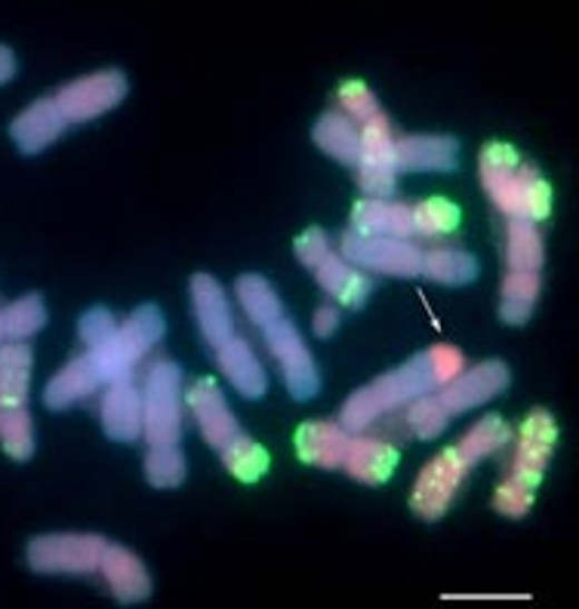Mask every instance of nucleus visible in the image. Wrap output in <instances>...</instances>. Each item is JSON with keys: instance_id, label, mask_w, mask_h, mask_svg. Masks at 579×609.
<instances>
[{"instance_id": "ea45409f", "label": "nucleus", "mask_w": 579, "mask_h": 609, "mask_svg": "<svg viewBox=\"0 0 579 609\" xmlns=\"http://www.w3.org/2000/svg\"><path fill=\"white\" fill-rule=\"evenodd\" d=\"M530 505H533V490L512 478L506 480L500 490L493 493V508L500 514H506V518H524Z\"/></svg>"}, {"instance_id": "473e14b6", "label": "nucleus", "mask_w": 579, "mask_h": 609, "mask_svg": "<svg viewBox=\"0 0 579 609\" xmlns=\"http://www.w3.org/2000/svg\"><path fill=\"white\" fill-rule=\"evenodd\" d=\"M219 455H223V465L244 483H256L272 465L263 443L251 441L247 434H237L235 441L219 450Z\"/></svg>"}, {"instance_id": "b1692460", "label": "nucleus", "mask_w": 579, "mask_h": 609, "mask_svg": "<svg viewBox=\"0 0 579 609\" xmlns=\"http://www.w3.org/2000/svg\"><path fill=\"white\" fill-rule=\"evenodd\" d=\"M312 139L327 157L340 160L345 167H357V160H361V130L355 127V120L345 117L343 111H327V115L317 117Z\"/></svg>"}, {"instance_id": "20e7f679", "label": "nucleus", "mask_w": 579, "mask_h": 609, "mask_svg": "<svg viewBox=\"0 0 579 609\" xmlns=\"http://www.w3.org/2000/svg\"><path fill=\"white\" fill-rule=\"evenodd\" d=\"M148 443H179L183 434V370L170 357L151 363L143 391Z\"/></svg>"}, {"instance_id": "6ab92c4d", "label": "nucleus", "mask_w": 579, "mask_h": 609, "mask_svg": "<svg viewBox=\"0 0 579 609\" xmlns=\"http://www.w3.org/2000/svg\"><path fill=\"white\" fill-rule=\"evenodd\" d=\"M216 361H219V370L223 376L235 385V391L247 401H259L265 391H268V379H265V370L256 351L247 338H228L223 348H216Z\"/></svg>"}, {"instance_id": "7c9ffc66", "label": "nucleus", "mask_w": 579, "mask_h": 609, "mask_svg": "<svg viewBox=\"0 0 579 609\" xmlns=\"http://www.w3.org/2000/svg\"><path fill=\"white\" fill-rule=\"evenodd\" d=\"M509 272L537 274L542 268V237L537 222L509 219V244H506Z\"/></svg>"}, {"instance_id": "4be33fe9", "label": "nucleus", "mask_w": 579, "mask_h": 609, "mask_svg": "<svg viewBox=\"0 0 579 609\" xmlns=\"http://www.w3.org/2000/svg\"><path fill=\"white\" fill-rule=\"evenodd\" d=\"M99 385H106V382H102V373H99V366L92 363L90 354H84V357L68 361L66 366L47 382V389H43V403H47L50 410H68V406L78 403L80 397H90Z\"/></svg>"}, {"instance_id": "1a4fd4ad", "label": "nucleus", "mask_w": 579, "mask_h": 609, "mask_svg": "<svg viewBox=\"0 0 579 609\" xmlns=\"http://www.w3.org/2000/svg\"><path fill=\"white\" fill-rule=\"evenodd\" d=\"M263 333L268 351L275 354V361L284 370V385H287L290 397L293 401H312L321 391V373H317L315 357H312V351L305 348L296 324L284 317L277 324L265 326Z\"/></svg>"}, {"instance_id": "f8f14e48", "label": "nucleus", "mask_w": 579, "mask_h": 609, "mask_svg": "<svg viewBox=\"0 0 579 609\" xmlns=\"http://www.w3.org/2000/svg\"><path fill=\"white\" fill-rule=\"evenodd\" d=\"M506 389H509V366L502 361H484L474 370H462L453 382L438 389V397L448 406L450 415H460L472 406L493 401Z\"/></svg>"}, {"instance_id": "f03ea898", "label": "nucleus", "mask_w": 579, "mask_h": 609, "mask_svg": "<svg viewBox=\"0 0 579 609\" xmlns=\"http://www.w3.org/2000/svg\"><path fill=\"white\" fill-rule=\"evenodd\" d=\"M444 382L434 370V361L429 351H420L416 357H410L408 363H401L395 370H389L385 376L373 379L370 385L357 389L349 401L343 403V422L349 431H364L370 429L376 419L389 415L404 403H413L425 397L429 391L441 389Z\"/></svg>"}, {"instance_id": "412c9836", "label": "nucleus", "mask_w": 579, "mask_h": 609, "mask_svg": "<svg viewBox=\"0 0 579 609\" xmlns=\"http://www.w3.org/2000/svg\"><path fill=\"white\" fill-rule=\"evenodd\" d=\"M102 576L120 603H143L151 595V576L145 570V563L124 544H108L102 558Z\"/></svg>"}, {"instance_id": "dca6fc26", "label": "nucleus", "mask_w": 579, "mask_h": 609, "mask_svg": "<svg viewBox=\"0 0 579 609\" xmlns=\"http://www.w3.org/2000/svg\"><path fill=\"white\" fill-rule=\"evenodd\" d=\"M102 429L111 441L133 443L145 434V403L133 379L111 382L102 397Z\"/></svg>"}, {"instance_id": "393cba45", "label": "nucleus", "mask_w": 579, "mask_h": 609, "mask_svg": "<svg viewBox=\"0 0 579 609\" xmlns=\"http://www.w3.org/2000/svg\"><path fill=\"white\" fill-rule=\"evenodd\" d=\"M398 465V450L392 443L380 441V438H355L352 441V453L345 462V471L357 480V483H385L392 478Z\"/></svg>"}, {"instance_id": "4468645a", "label": "nucleus", "mask_w": 579, "mask_h": 609, "mask_svg": "<svg viewBox=\"0 0 579 609\" xmlns=\"http://www.w3.org/2000/svg\"><path fill=\"white\" fill-rule=\"evenodd\" d=\"M192 308L198 317L200 336L213 348H223L228 338H235V317L228 308V296L219 286V281H213L210 274H195L192 277Z\"/></svg>"}, {"instance_id": "f257e3e1", "label": "nucleus", "mask_w": 579, "mask_h": 609, "mask_svg": "<svg viewBox=\"0 0 579 609\" xmlns=\"http://www.w3.org/2000/svg\"><path fill=\"white\" fill-rule=\"evenodd\" d=\"M481 169V185L490 200L509 216V219L540 222L549 216V185L540 176V169L521 160L512 145L490 143L478 160Z\"/></svg>"}, {"instance_id": "2f4dec72", "label": "nucleus", "mask_w": 579, "mask_h": 609, "mask_svg": "<svg viewBox=\"0 0 579 609\" xmlns=\"http://www.w3.org/2000/svg\"><path fill=\"white\" fill-rule=\"evenodd\" d=\"M0 446L16 462H28L35 455V422L26 406L0 410Z\"/></svg>"}, {"instance_id": "5701e85b", "label": "nucleus", "mask_w": 579, "mask_h": 609, "mask_svg": "<svg viewBox=\"0 0 579 609\" xmlns=\"http://www.w3.org/2000/svg\"><path fill=\"white\" fill-rule=\"evenodd\" d=\"M315 281L330 298H336L340 305H349V308H364V302L373 293V277L343 256H330L315 272Z\"/></svg>"}, {"instance_id": "a878e982", "label": "nucleus", "mask_w": 579, "mask_h": 609, "mask_svg": "<svg viewBox=\"0 0 579 609\" xmlns=\"http://www.w3.org/2000/svg\"><path fill=\"white\" fill-rule=\"evenodd\" d=\"M31 391V348L26 342L0 345V410L26 406Z\"/></svg>"}, {"instance_id": "0eeeda50", "label": "nucleus", "mask_w": 579, "mask_h": 609, "mask_svg": "<svg viewBox=\"0 0 579 609\" xmlns=\"http://www.w3.org/2000/svg\"><path fill=\"white\" fill-rule=\"evenodd\" d=\"M398 176V139L389 117L376 115L361 127V160H357V185L367 197L389 200L395 195Z\"/></svg>"}, {"instance_id": "9b49d317", "label": "nucleus", "mask_w": 579, "mask_h": 609, "mask_svg": "<svg viewBox=\"0 0 579 609\" xmlns=\"http://www.w3.org/2000/svg\"><path fill=\"white\" fill-rule=\"evenodd\" d=\"M555 438H558V429H555V419L546 410H533V413L527 415L524 425H521V441H518V450H514L512 474L509 478L524 483L530 490H537L542 471L549 465Z\"/></svg>"}, {"instance_id": "c03bdc74", "label": "nucleus", "mask_w": 579, "mask_h": 609, "mask_svg": "<svg viewBox=\"0 0 579 609\" xmlns=\"http://www.w3.org/2000/svg\"><path fill=\"white\" fill-rule=\"evenodd\" d=\"M7 338V324H3V312H0V342Z\"/></svg>"}, {"instance_id": "6e6552de", "label": "nucleus", "mask_w": 579, "mask_h": 609, "mask_svg": "<svg viewBox=\"0 0 579 609\" xmlns=\"http://www.w3.org/2000/svg\"><path fill=\"white\" fill-rule=\"evenodd\" d=\"M127 92H130L127 75L118 68H106V71H96V75L66 84L56 92V102L62 108L68 124H87L92 117L118 108L127 99Z\"/></svg>"}, {"instance_id": "79ce46f5", "label": "nucleus", "mask_w": 579, "mask_h": 609, "mask_svg": "<svg viewBox=\"0 0 579 609\" xmlns=\"http://www.w3.org/2000/svg\"><path fill=\"white\" fill-rule=\"evenodd\" d=\"M340 308L336 305H321L312 317V330H315L317 338H330L336 330H340Z\"/></svg>"}, {"instance_id": "4c0bfd02", "label": "nucleus", "mask_w": 579, "mask_h": 609, "mask_svg": "<svg viewBox=\"0 0 579 609\" xmlns=\"http://www.w3.org/2000/svg\"><path fill=\"white\" fill-rule=\"evenodd\" d=\"M336 99H340L343 115L352 117L355 124H370L373 117L382 115L376 96H373V92L367 90V84H361V80H345Z\"/></svg>"}, {"instance_id": "f3484780", "label": "nucleus", "mask_w": 579, "mask_h": 609, "mask_svg": "<svg viewBox=\"0 0 579 609\" xmlns=\"http://www.w3.org/2000/svg\"><path fill=\"white\" fill-rule=\"evenodd\" d=\"M352 431L343 422H305L296 431V453L317 468H345L352 453Z\"/></svg>"}, {"instance_id": "aec40b11", "label": "nucleus", "mask_w": 579, "mask_h": 609, "mask_svg": "<svg viewBox=\"0 0 579 609\" xmlns=\"http://www.w3.org/2000/svg\"><path fill=\"white\" fill-rule=\"evenodd\" d=\"M352 232L370 234V237H398L408 240L416 234L413 207L395 204V200H376L367 197L352 209Z\"/></svg>"}, {"instance_id": "e433bc0d", "label": "nucleus", "mask_w": 579, "mask_h": 609, "mask_svg": "<svg viewBox=\"0 0 579 609\" xmlns=\"http://www.w3.org/2000/svg\"><path fill=\"white\" fill-rule=\"evenodd\" d=\"M413 219H416V234L422 237H438V234L457 232L460 225V207L450 204L444 197H429L413 207Z\"/></svg>"}, {"instance_id": "c756f323", "label": "nucleus", "mask_w": 579, "mask_h": 609, "mask_svg": "<svg viewBox=\"0 0 579 609\" xmlns=\"http://www.w3.org/2000/svg\"><path fill=\"white\" fill-rule=\"evenodd\" d=\"M509 438H512V431H509V425L502 422L500 415H484L478 425H472V429L462 434V441L457 443V453L462 455L465 465L472 468L481 459H488L497 450H502L509 443Z\"/></svg>"}, {"instance_id": "7ed1b4c3", "label": "nucleus", "mask_w": 579, "mask_h": 609, "mask_svg": "<svg viewBox=\"0 0 579 609\" xmlns=\"http://www.w3.org/2000/svg\"><path fill=\"white\" fill-rule=\"evenodd\" d=\"M167 333V321L160 314L158 305H139L136 312L120 324L118 336L99 345V348L87 351L92 357V363L99 366L102 373V382L111 385V382H124V379H133V370L136 363L143 361L148 351L158 345L160 338Z\"/></svg>"}, {"instance_id": "c9c22d12", "label": "nucleus", "mask_w": 579, "mask_h": 609, "mask_svg": "<svg viewBox=\"0 0 579 609\" xmlns=\"http://www.w3.org/2000/svg\"><path fill=\"white\" fill-rule=\"evenodd\" d=\"M450 410L441 403L438 394H425L420 401L410 403L408 410V429L413 438H420V441H434V438H441L444 429L450 425Z\"/></svg>"}, {"instance_id": "bb28decb", "label": "nucleus", "mask_w": 579, "mask_h": 609, "mask_svg": "<svg viewBox=\"0 0 579 609\" xmlns=\"http://www.w3.org/2000/svg\"><path fill=\"white\" fill-rule=\"evenodd\" d=\"M235 296L237 305L244 308V314L259 330L284 321V305H281V298H277V293L263 274H241L235 284Z\"/></svg>"}, {"instance_id": "37998d69", "label": "nucleus", "mask_w": 579, "mask_h": 609, "mask_svg": "<svg viewBox=\"0 0 579 609\" xmlns=\"http://www.w3.org/2000/svg\"><path fill=\"white\" fill-rule=\"evenodd\" d=\"M13 75H16V56H13V50L0 43V84L13 80Z\"/></svg>"}, {"instance_id": "2eb2a0df", "label": "nucleus", "mask_w": 579, "mask_h": 609, "mask_svg": "<svg viewBox=\"0 0 579 609\" xmlns=\"http://www.w3.org/2000/svg\"><path fill=\"white\" fill-rule=\"evenodd\" d=\"M66 127L68 120L56 102V96L53 99H38L10 124V139L22 155H40L43 148H50L66 132Z\"/></svg>"}, {"instance_id": "39448f33", "label": "nucleus", "mask_w": 579, "mask_h": 609, "mask_svg": "<svg viewBox=\"0 0 579 609\" xmlns=\"http://www.w3.org/2000/svg\"><path fill=\"white\" fill-rule=\"evenodd\" d=\"M108 542L96 532H50L28 542V567L43 576H84L102 570Z\"/></svg>"}, {"instance_id": "c85d7f7f", "label": "nucleus", "mask_w": 579, "mask_h": 609, "mask_svg": "<svg viewBox=\"0 0 579 609\" xmlns=\"http://www.w3.org/2000/svg\"><path fill=\"white\" fill-rule=\"evenodd\" d=\"M537 296H540V274L509 272V277L502 281L500 317L512 326L527 324L537 305Z\"/></svg>"}, {"instance_id": "9d476101", "label": "nucleus", "mask_w": 579, "mask_h": 609, "mask_svg": "<svg viewBox=\"0 0 579 609\" xmlns=\"http://www.w3.org/2000/svg\"><path fill=\"white\" fill-rule=\"evenodd\" d=\"M465 471H469V465L462 462V455L457 453V446L434 455L432 462L420 471L416 483H413V493H410V508H413V514L422 520L444 518L450 502L460 493Z\"/></svg>"}, {"instance_id": "a211bd4d", "label": "nucleus", "mask_w": 579, "mask_h": 609, "mask_svg": "<svg viewBox=\"0 0 579 609\" xmlns=\"http://www.w3.org/2000/svg\"><path fill=\"white\" fill-rule=\"evenodd\" d=\"M460 167V143L453 136H401L398 169L401 173H450Z\"/></svg>"}, {"instance_id": "ddd939ff", "label": "nucleus", "mask_w": 579, "mask_h": 609, "mask_svg": "<svg viewBox=\"0 0 579 609\" xmlns=\"http://www.w3.org/2000/svg\"><path fill=\"white\" fill-rule=\"evenodd\" d=\"M185 401L192 406V415H195V422H198L204 441L210 443L213 450H223V446H228V443L241 434V425H237L235 413L228 410L223 389H219L213 379H200V382H195V385L188 389V397H185Z\"/></svg>"}, {"instance_id": "f704fd0d", "label": "nucleus", "mask_w": 579, "mask_h": 609, "mask_svg": "<svg viewBox=\"0 0 579 609\" xmlns=\"http://www.w3.org/2000/svg\"><path fill=\"white\" fill-rule=\"evenodd\" d=\"M145 480L155 490H173L183 487L185 480V455L176 443H155L145 453Z\"/></svg>"}, {"instance_id": "423d86ee", "label": "nucleus", "mask_w": 579, "mask_h": 609, "mask_svg": "<svg viewBox=\"0 0 579 609\" xmlns=\"http://www.w3.org/2000/svg\"><path fill=\"white\" fill-rule=\"evenodd\" d=\"M340 256L357 265L361 272L392 274V277H416L425 265V253L410 240L398 237H370V234L349 232L340 240Z\"/></svg>"}, {"instance_id": "58836bf2", "label": "nucleus", "mask_w": 579, "mask_h": 609, "mask_svg": "<svg viewBox=\"0 0 579 609\" xmlns=\"http://www.w3.org/2000/svg\"><path fill=\"white\" fill-rule=\"evenodd\" d=\"M118 321L111 317V312H106V308H90V312L80 317L78 324V333H80V342L87 345V351L99 348V345H106V342H111V338L118 336Z\"/></svg>"}, {"instance_id": "a19ab883", "label": "nucleus", "mask_w": 579, "mask_h": 609, "mask_svg": "<svg viewBox=\"0 0 579 609\" xmlns=\"http://www.w3.org/2000/svg\"><path fill=\"white\" fill-rule=\"evenodd\" d=\"M330 256H333V253H330V240L321 228H308V232H303L296 237V259H300V265H305V268L317 272Z\"/></svg>"}, {"instance_id": "72a5a7b5", "label": "nucleus", "mask_w": 579, "mask_h": 609, "mask_svg": "<svg viewBox=\"0 0 579 609\" xmlns=\"http://www.w3.org/2000/svg\"><path fill=\"white\" fill-rule=\"evenodd\" d=\"M3 324H7V342H26V338L38 336L47 326V305L40 293H28V296L16 298L13 305L3 308Z\"/></svg>"}, {"instance_id": "cd10ccee", "label": "nucleus", "mask_w": 579, "mask_h": 609, "mask_svg": "<svg viewBox=\"0 0 579 609\" xmlns=\"http://www.w3.org/2000/svg\"><path fill=\"white\" fill-rule=\"evenodd\" d=\"M422 274H425L429 281H434V284L465 286L478 277V262H474V256H469L465 249L434 247L425 253Z\"/></svg>"}]
</instances>
